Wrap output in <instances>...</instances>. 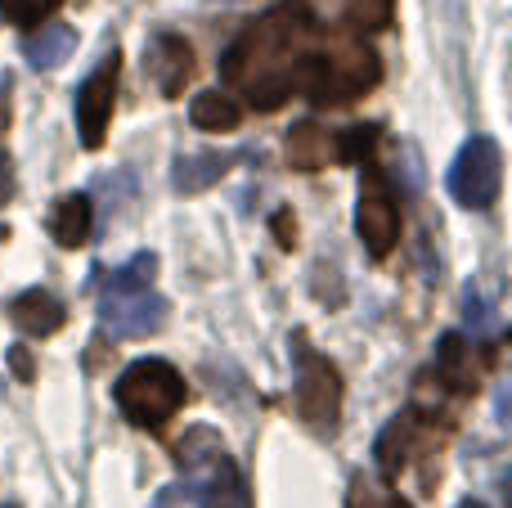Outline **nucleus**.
I'll return each mask as SVG.
<instances>
[{
    "instance_id": "obj_4",
    "label": "nucleus",
    "mask_w": 512,
    "mask_h": 508,
    "mask_svg": "<svg viewBox=\"0 0 512 508\" xmlns=\"http://www.w3.org/2000/svg\"><path fill=\"white\" fill-rule=\"evenodd\" d=\"M499 180H504V153H499V144L490 140V135H472V140L459 149V158H454L445 185H450V194L459 207L486 212V207L499 198Z\"/></svg>"
},
{
    "instance_id": "obj_24",
    "label": "nucleus",
    "mask_w": 512,
    "mask_h": 508,
    "mask_svg": "<svg viewBox=\"0 0 512 508\" xmlns=\"http://www.w3.org/2000/svg\"><path fill=\"white\" fill-rule=\"evenodd\" d=\"M153 275H158V257H153V252H140V257H135L131 266L117 270L113 284H108V288H149V284H153Z\"/></svg>"
},
{
    "instance_id": "obj_2",
    "label": "nucleus",
    "mask_w": 512,
    "mask_h": 508,
    "mask_svg": "<svg viewBox=\"0 0 512 508\" xmlns=\"http://www.w3.org/2000/svg\"><path fill=\"white\" fill-rule=\"evenodd\" d=\"M382 77V59L369 41L355 36H319V45L310 50L306 68H301L297 95H306L315 108H337L355 104L360 95H369Z\"/></svg>"
},
{
    "instance_id": "obj_12",
    "label": "nucleus",
    "mask_w": 512,
    "mask_h": 508,
    "mask_svg": "<svg viewBox=\"0 0 512 508\" xmlns=\"http://www.w3.org/2000/svg\"><path fill=\"white\" fill-rule=\"evenodd\" d=\"M194 495L207 508H252L248 473H243L230 455H216L212 459V477H207V486H194Z\"/></svg>"
},
{
    "instance_id": "obj_23",
    "label": "nucleus",
    "mask_w": 512,
    "mask_h": 508,
    "mask_svg": "<svg viewBox=\"0 0 512 508\" xmlns=\"http://www.w3.org/2000/svg\"><path fill=\"white\" fill-rule=\"evenodd\" d=\"M63 0H0V14L14 27H36L41 18H50Z\"/></svg>"
},
{
    "instance_id": "obj_28",
    "label": "nucleus",
    "mask_w": 512,
    "mask_h": 508,
    "mask_svg": "<svg viewBox=\"0 0 512 508\" xmlns=\"http://www.w3.org/2000/svg\"><path fill=\"white\" fill-rule=\"evenodd\" d=\"M153 508H171V491H162L158 500H153Z\"/></svg>"
},
{
    "instance_id": "obj_19",
    "label": "nucleus",
    "mask_w": 512,
    "mask_h": 508,
    "mask_svg": "<svg viewBox=\"0 0 512 508\" xmlns=\"http://www.w3.org/2000/svg\"><path fill=\"white\" fill-rule=\"evenodd\" d=\"M216 455H225V450H221V437H216L212 428H189V432H185V441L176 446V459H180L185 468L212 464Z\"/></svg>"
},
{
    "instance_id": "obj_15",
    "label": "nucleus",
    "mask_w": 512,
    "mask_h": 508,
    "mask_svg": "<svg viewBox=\"0 0 512 508\" xmlns=\"http://www.w3.org/2000/svg\"><path fill=\"white\" fill-rule=\"evenodd\" d=\"M72 50H77V32H72L68 23H45V27H36V32L23 41V59L32 63L36 72L59 68Z\"/></svg>"
},
{
    "instance_id": "obj_22",
    "label": "nucleus",
    "mask_w": 512,
    "mask_h": 508,
    "mask_svg": "<svg viewBox=\"0 0 512 508\" xmlns=\"http://www.w3.org/2000/svg\"><path fill=\"white\" fill-rule=\"evenodd\" d=\"M342 5L364 32H382V27H391V14H396V0H342Z\"/></svg>"
},
{
    "instance_id": "obj_8",
    "label": "nucleus",
    "mask_w": 512,
    "mask_h": 508,
    "mask_svg": "<svg viewBox=\"0 0 512 508\" xmlns=\"http://www.w3.org/2000/svg\"><path fill=\"white\" fill-rule=\"evenodd\" d=\"M355 230H360L369 257H387L400 239V212H396V203H391L387 180H382L378 171H369V180H364L360 207H355Z\"/></svg>"
},
{
    "instance_id": "obj_27",
    "label": "nucleus",
    "mask_w": 512,
    "mask_h": 508,
    "mask_svg": "<svg viewBox=\"0 0 512 508\" xmlns=\"http://www.w3.org/2000/svg\"><path fill=\"white\" fill-rule=\"evenodd\" d=\"M274 239H279L283 248H292V243H297V216H292L288 207H279V212H274Z\"/></svg>"
},
{
    "instance_id": "obj_30",
    "label": "nucleus",
    "mask_w": 512,
    "mask_h": 508,
    "mask_svg": "<svg viewBox=\"0 0 512 508\" xmlns=\"http://www.w3.org/2000/svg\"><path fill=\"white\" fill-rule=\"evenodd\" d=\"M504 495H508V508H512V482H508V486H504Z\"/></svg>"
},
{
    "instance_id": "obj_31",
    "label": "nucleus",
    "mask_w": 512,
    "mask_h": 508,
    "mask_svg": "<svg viewBox=\"0 0 512 508\" xmlns=\"http://www.w3.org/2000/svg\"><path fill=\"white\" fill-rule=\"evenodd\" d=\"M5 508H18V504H5Z\"/></svg>"
},
{
    "instance_id": "obj_16",
    "label": "nucleus",
    "mask_w": 512,
    "mask_h": 508,
    "mask_svg": "<svg viewBox=\"0 0 512 508\" xmlns=\"http://www.w3.org/2000/svg\"><path fill=\"white\" fill-rule=\"evenodd\" d=\"M90 198L86 194H63L59 203L50 207V234L59 248H81L90 239Z\"/></svg>"
},
{
    "instance_id": "obj_13",
    "label": "nucleus",
    "mask_w": 512,
    "mask_h": 508,
    "mask_svg": "<svg viewBox=\"0 0 512 508\" xmlns=\"http://www.w3.org/2000/svg\"><path fill=\"white\" fill-rule=\"evenodd\" d=\"M234 153H221V149H207V153H185V158H176V171H171V180H176L180 194H203V189H212L216 180L225 176V171L234 167Z\"/></svg>"
},
{
    "instance_id": "obj_9",
    "label": "nucleus",
    "mask_w": 512,
    "mask_h": 508,
    "mask_svg": "<svg viewBox=\"0 0 512 508\" xmlns=\"http://www.w3.org/2000/svg\"><path fill=\"white\" fill-rule=\"evenodd\" d=\"M436 446H441L436 428H432V423H423V414H418V410H409V414H400V419H391L387 428H382L373 455H378L382 477H400V468H405L409 459L427 455V450H436Z\"/></svg>"
},
{
    "instance_id": "obj_18",
    "label": "nucleus",
    "mask_w": 512,
    "mask_h": 508,
    "mask_svg": "<svg viewBox=\"0 0 512 508\" xmlns=\"http://www.w3.org/2000/svg\"><path fill=\"white\" fill-rule=\"evenodd\" d=\"M189 122L198 131H239L243 108L230 95H221V90H198L194 104H189Z\"/></svg>"
},
{
    "instance_id": "obj_1",
    "label": "nucleus",
    "mask_w": 512,
    "mask_h": 508,
    "mask_svg": "<svg viewBox=\"0 0 512 508\" xmlns=\"http://www.w3.org/2000/svg\"><path fill=\"white\" fill-rule=\"evenodd\" d=\"M319 45L315 14L306 0H279L252 27H243L221 54V77L239 90L256 113H270L297 90L301 68Z\"/></svg>"
},
{
    "instance_id": "obj_29",
    "label": "nucleus",
    "mask_w": 512,
    "mask_h": 508,
    "mask_svg": "<svg viewBox=\"0 0 512 508\" xmlns=\"http://www.w3.org/2000/svg\"><path fill=\"white\" fill-rule=\"evenodd\" d=\"M459 508H486V504H481V500H463Z\"/></svg>"
},
{
    "instance_id": "obj_7",
    "label": "nucleus",
    "mask_w": 512,
    "mask_h": 508,
    "mask_svg": "<svg viewBox=\"0 0 512 508\" xmlns=\"http://www.w3.org/2000/svg\"><path fill=\"white\" fill-rule=\"evenodd\" d=\"M99 320L113 338H149L167 324V302L149 288H108L99 302Z\"/></svg>"
},
{
    "instance_id": "obj_3",
    "label": "nucleus",
    "mask_w": 512,
    "mask_h": 508,
    "mask_svg": "<svg viewBox=\"0 0 512 508\" xmlns=\"http://www.w3.org/2000/svg\"><path fill=\"white\" fill-rule=\"evenodd\" d=\"M117 410L135 423V428H167L185 405V378L167 360H135L122 378H117Z\"/></svg>"
},
{
    "instance_id": "obj_6",
    "label": "nucleus",
    "mask_w": 512,
    "mask_h": 508,
    "mask_svg": "<svg viewBox=\"0 0 512 508\" xmlns=\"http://www.w3.org/2000/svg\"><path fill=\"white\" fill-rule=\"evenodd\" d=\"M117 77H122V54L113 50L77 90V131L86 149H104L108 122H113L117 108Z\"/></svg>"
},
{
    "instance_id": "obj_5",
    "label": "nucleus",
    "mask_w": 512,
    "mask_h": 508,
    "mask_svg": "<svg viewBox=\"0 0 512 508\" xmlns=\"http://www.w3.org/2000/svg\"><path fill=\"white\" fill-rule=\"evenodd\" d=\"M297 351V410L310 428H333L342 414V374L324 356L310 351L306 338L292 342Z\"/></svg>"
},
{
    "instance_id": "obj_11",
    "label": "nucleus",
    "mask_w": 512,
    "mask_h": 508,
    "mask_svg": "<svg viewBox=\"0 0 512 508\" xmlns=\"http://www.w3.org/2000/svg\"><path fill=\"white\" fill-rule=\"evenodd\" d=\"M9 320H14L27 338H50V333L63 329L68 306L54 293H45V288H27V293H18L14 302H9Z\"/></svg>"
},
{
    "instance_id": "obj_10",
    "label": "nucleus",
    "mask_w": 512,
    "mask_h": 508,
    "mask_svg": "<svg viewBox=\"0 0 512 508\" xmlns=\"http://www.w3.org/2000/svg\"><path fill=\"white\" fill-rule=\"evenodd\" d=\"M144 77H149L167 99L185 95L189 77H194V50H189L180 36H171V32L153 36L149 50H144Z\"/></svg>"
},
{
    "instance_id": "obj_25",
    "label": "nucleus",
    "mask_w": 512,
    "mask_h": 508,
    "mask_svg": "<svg viewBox=\"0 0 512 508\" xmlns=\"http://www.w3.org/2000/svg\"><path fill=\"white\" fill-rule=\"evenodd\" d=\"M5 131H9V104L0 99V203H9V194H14V171H9V158H5Z\"/></svg>"
},
{
    "instance_id": "obj_21",
    "label": "nucleus",
    "mask_w": 512,
    "mask_h": 508,
    "mask_svg": "<svg viewBox=\"0 0 512 508\" xmlns=\"http://www.w3.org/2000/svg\"><path fill=\"white\" fill-rule=\"evenodd\" d=\"M346 508H409V504L382 482H373V477H355L351 491H346Z\"/></svg>"
},
{
    "instance_id": "obj_20",
    "label": "nucleus",
    "mask_w": 512,
    "mask_h": 508,
    "mask_svg": "<svg viewBox=\"0 0 512 508\" xmlns=\"http://www.w3.org/2000/svg\"><path fill=\"white\" fill-rule=\"evenodd\" d=\"M378 126L373 122H360V126H346L342 135L333 140V149H337V158L342 162H369L373 158V144H378Z\"/></svg>"
},
{
    "instance_id": "obj_17",
    "label": "nucleus",
    "mask_w": 512,
    "mask_h": 508,
    "mask_svg": "<svg viewBox=\"0 0 512 508\" xmlns=\"http://www.w3.org/2000/svg\"><path fill=\"white\" fill-rule=\"evenodd\" d=\"M333 158V135L315 122H297L288 131V167L292 171H319Z\"/></svg>"
},
{
    "instance_id": "obj_26",
    "label": "nucleus",
    "mask_w": 512,
    "mask_h": 508,
    "mask_svg": "<svg viewBox=\"0 0 512 508\" xmlns=\"http://www.w3.org/2000/svg\"><path fill=\"white\" fill-rule=\"evenodd\" d=\"M9 369H14L18 383H32V378H36V360H32V351H27V347H9Z\"/></svg>"
},
{
    "instance_id": "obj_14",
    "label": "nucleus",
    "mask_w": 512,
    "mask_h": 508,
    "mask_svg": "<svg viewBox=\"0 0 512 508\" xmlns=\"http://www.w3.org/2000/svg\"><path fill=\"white\" fill-rule=\"evenodd\" d=\"M436 374H441V383L450 387L454 396H472L481 383L477 365H472V351L468 342L459 338V333H445L441 338V351H436Z\"/></svg>"
}]
</instances>
